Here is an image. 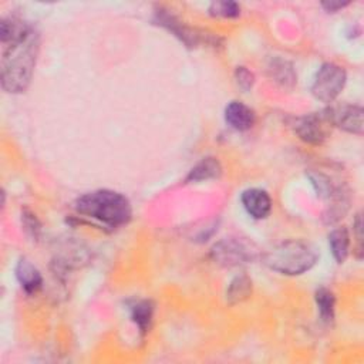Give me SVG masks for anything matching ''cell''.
I'll return each mask as SVG.
<instances>
[{
    "label": "cell",
    "mask_w": 364,
    "mask_h": 364,
    "mask_svg": "<svg viewBox=\"0 0 364 364\" xmlns=\"http://www.w3.org/2000/svg\"><path fill=\"white\" fill-rule=\"evenodd\" d=\"M40 53V33L31 26L20 38L4 46L0 81L1 88L9 94H21L30 84Z\"/></svg>",
    "instance_id": "6da1fadb"
},
{
    "label": "cell",
    "mask_w": 364,
    "mask_h": 364,
    "mask_svg": "<svg viewBox=\"0 0 364 364\" xmlns=\"http://www.w3.org/2000/svg\"><path fill=\"white\" fill-rule=\"evenodd\" d=\"M74 210L111 230L128 225L132 218L129 199L112 189H97L78 196Z\"/></svg>",
    "instance_id": "7a4b0ae2"
},
{
    "label": "cell",
    "mask_w": 364,
    "mask_h": 364,
    "mask_svg": "<svg viewBox=\"0 0 364 364\" xmlns=\"http://www.w3.org/2000/svg\"><path fill=\"white\" fill-rule=\"evenodd\" d=\"M317 249L304 240H284L269 249L262 260L264 266L284 276H300L314 267L318 260Z\"/></svg>",
    "instance_id": "3957f363"
},
{
    "label": "cell",
    "mask_w": 364,
    "mask_h": 364,
    "mask_svg": "<svg viewBox=\"0 0 364 364\" xmlns=\"http://www.w3.org/2000/svg\"><path fill=\"white\" fill-rule=\"evenodd\" d=\"M307 178L314 188L317 196L327 202V208L323 213V220L327 225H333L344 218L350 208L348 189L341 183L333 182L328 175L320 171H309Z\"/></svg>",
    "instance_id": "277c9868"
},
{
    "label": "cell",
    "mask_w": 364,
    "mask_h": 364,
    "mask_svg": "<svg viewBox=\"0 0 364 364\" xmlns=\"http://www.w3.org/2000/svg\"><path fill=\"white\" fill-rule=\"evenodd\" d=\"M209 256L219 266L237 267L256 260L259 250L255 243L246 239L225 237L210 247Z\"/></svg>",
    "instance_id": "5b68a950"
},
{
    "label": "cell",
    "mask_w": 364,
    "mask_h": 364,
    "mask_svg": "<svg viewBox=\"0 0 364 364\" xmlns=\"http://www.w3.org/2000/svg\"><path fill=\"white\" fill-rule=\"evenodd\" d=\"M347 82L346 70L336 63H323L313 77L311 95L324 104L334 102Z\"/></svg>",
    "instance_id": "8992f818"
},
{
    "label": "cell",
    "mask_w": 364,
    "mask_h": 364,
    "mask_svg": "<svg viewBox=\"0 0 364 364\" xmlns=\"http://www.w3.org/2000/svg\"><path fill=\"white\" fill-rule=\"evenodd\" d=\"M331 127H337L344 132L363 135V107L355 104H343L323 109Z\"/></svg>",
    "instance_id": "52a82bcc"
},
{
    "label": "cell",
    "mask_w": 364,
    "mask_h": 364,
    "mask_svg": "<svg viewBox=\"0 0 364 364\" xmlns=\"http://www.w3.org/2000/svg\"><path fill=\"white\" fill-rule=\"evenodd\" d=\"M326 125L330 127V122L327 121L324 111H320L297 118L293 128L296 135L306 144L321 145L327 138Z\"/></svg>",
    "instance_id": "ba28073f"
},
{
    "label": "cell",
    "mask_w": 364,
    "mask_h": 364,
    "mask_svg": "<svg viewBox=\"0 0 364 364\" xmlns=\"http://www.w3.org/2000/svg\"><path fill=\"white\" fill-rule=\"evenodd\" d=\"M152 21H154V24L161 26L162 28L168 30L172 36H175L181 43H183L189 48L196 47L200 41V36L195 30L186 27L176 16H173L172 13H169V10H166L161 6H158L155 9Z\"/></svg>",
    "instance_id": "9c48e42d"
},
{
    "label": "cell",
    "mask_w": 364,
    "mask_h": 364,
    "mask_svg": "<svg viewBox=\"0 0 364 364\" xmlns=\"http://www.w3.org/2000/svg\"><path fill=\"white\" fill-rule=\"evenodd\" d=\"M240 202L246 213L257 220L266 219L273 208L270 195L260 188H249L243 191L240 195Z\"/></svg>",
    "instance_id": "30bf717a"
},
{
    "label": "cell",
    "mask_w": 364,
    "mask_h": 364,
    "mask_svg": "<svg viewBox=\"0 0 364 364\" xmlns=\"http://www.w3.org/2000/svg\"><path fill=\"white\" fill-rule=\"evenodd\" d=\"M223 117H225L226 124L232 129L239 131V132L249 131L256 122L255 111L250 107H247L246 104H243L242 101H230L225 107Z\"/></svg>",
    "instance_id": "8fae6325"
},
{
    "label": "cell",
    "mask_w": 364,
    "mask_h": 364,
    "mask_svg": "<svg viewBox=\"0 0 364 364\" xmlns=\"http://www.w3.org/2000/svg\"><path fill=\"white\" fill-rule=\"evenodd\" d=\"M16 277L21 289L27 294H36L43 287L41 272L26 257H21L16 264Z\"/></svg>",
    "instance_id": "7c38bea8"
},
{
    "label": "cell",
    "mask_w": 364,
    "mask_h": 364,
    "mask_svg": "<svg viewBox=\"0 0 364 364\" xmlns=\"http://www.w3.org/2000/svg\"><path fill=\"white\" fill-rule=\"evenodd\" d=\"M269 77L283 88L291 90L297 82V74L290 61L283 58H272L267 65Z\"/></svg>",
    "instance_id": "4fadbf2b"
},
{
    "label": "cell",
    "mask_w": 364,
    "mask_h": 364,
    "mask_svg": "<svg viewBox=\"0 0 364 364\" xmlns=\"http://www.w3.org/2000/svg\"><path fill=\"white\" fill-rule=\"evenodd\" d=\"M155 313V304L149 299L136 300L129 306V316L138 331L144 336L149 331Z\"/></svg>",
    "instance_id": "5bb4252c"
},
{
    "label": "cell",
    "mask_w": 364,
    "mask_h": 364,
    "mask_svg": "<svg viewBox=\"0 0 364 364\" xmlns=\"http://www.w3.org/2000/svg\"><path fill=\"white\" fill-rule=\"evenodd\" d=\"M222 175V165L213 156L202 158L196 165L188 172L185 182H202L209 179H216Z\"/></svg>",
    "instance_id": "9a60e30c"
},
{
    "label": "cell",
    "mask_w": 364,
    "mask_h": 364,
    "mask_svg": "<svg viewBox=\"0 0 364 364\" xmlns=\"http://www.w3.org/2000/svg\"><path fill=\"white\" fill-rule=\"evenodd\" d=\"M350 233L348 229L341 226L328 233V247L337 263H344L350 255Z\"/></svg>",
    "instance_id": "2e32d148"
},
{
    "label": "cell",
    "mask_w": 364,
    "mask_h": 364,
    "mask_svg": "<svg viewBox=\"0 0 364 364\" xmlns=\"http://www.w3.org/2000/svg\"><path fill=\"white\" fill-rule=\"evenodd\" d=\"M252 279L247 274L235 276L226 289V301L229 306H235L237 303L245 301L252 294Z\"/></svg>",
    "instance_id": "e0dca14e"
},
{
    "label": "cell",
    "mask_w": 364,
    "mask_h": 364,
    "mask_svg": "<svg viewBox=\"0 0 364 364\" xmlns=\"http://www.w3.org/2000/svg\"><path fill=\"white\" fill-rule=\"evenodd\" d=\"M314 303L321 321L330 323L336 314V296L331 290L320 287L314 291Z\"/></svg>",
    "instance_id": "ac0fdd59"
},
{
    "label": "cell",
    "mask_w": 364,
    "mask_h": 364,
    "mask_svg": "<svg viewBox=\"0 0 364 364\" xmlns=\"http://www.w3.org/2000/svg\"><path fill=\"white\" fill-rule=\"evenodd\" d=\"M209 14L222 18H236L240 16V4L236 1H213L208 9Z\"/></svg>",
    "instance_id": "d6986e66"
},
{
    "label": "cell",
    "mask_w": 364,
    "mask_h": 364,
    "mask_svg": "<svg viewBox=\"0 0 364 364\" xmlns=\"http://www.w3.org/2000/svg\"><path fill=\"white\" fill-rule=\"evenodd\" d=\"M21 225L24 228V232L33 239V240H38L41 237V223L37 219V216L28 210L24 209L21 212Z\"/></svg>",
    "instance_id": "ffe728a7"
},
{
    "label": "cell",
    "mask_w": 364,
    "mask_h": 364,
    "mask_svg": "<svg viewBox=\"0 0 364 364\" xmlns=\"http://www.w3.org/2000/svg\"><path fill=\"white\" fill-rule=\"evenodd\" d=\"M235 81L237 84V87L247 92L252 90L253 84H255V74L247 68V67H243V65H239L236 67L235 70Z\"/></svg>",
    "instance_id": "44dd1931"
},
{
    "label": "cell",
    "mask_w": 364,
    "mask_h": 364,
    "mask_svg": "<svg viewBox=\"0 0 364 364\" xmlns=\"http://www.w3.org/2000/svg\"><path fill=\"white\" fill-rule=\"evenodd\" d=\"M347 6H350V1H340V0H327V1H321V7H323L327 13H337V11L346 9Z\"/></svg>",
    "instance_id": "7402d4cb"
},
{
    "label": "cell",
    "mask_w": 364,
    "mask_h": 364,
    "mask_svg": "<svg viewBox=\"0 0 364 364\" xmlns=\"http://www.w3.org/2000/svg\"><path fill=\"white\" fill-rule=\"evenodd\" d=\"M363 223H361V213L358 212L354 218V222H353V230L355 233V239H357V243H358V252L361 253V240H363V235H361V228Z\"/></svg>",
    "instance_id": "603a6c76"
}]
</instances>
